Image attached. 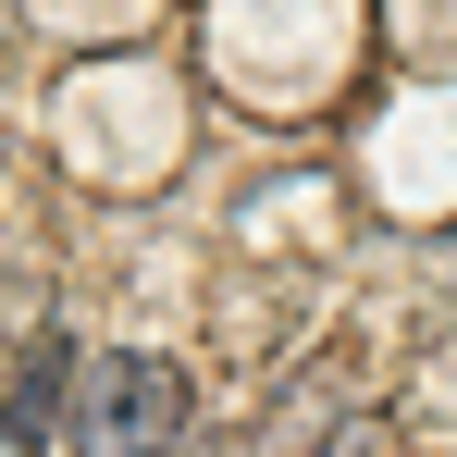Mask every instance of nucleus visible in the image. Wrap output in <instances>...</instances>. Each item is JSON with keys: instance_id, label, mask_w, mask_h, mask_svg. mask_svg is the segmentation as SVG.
<instances>
[{"instance_id": "nucleus-1", "label": "nucleus", "mask_w": 457, "mask_h": 457, "mask_svg": "<svg viewBox=\"0 0 457 457\" xmlns=\"http://www.w3.org/2000/svg\"><path fill=\"white\" fill-rule=\"evenodd\" d=\"M186 408H198V383L161 346H99L75 371V457H173Z\"/></svg>"}, {"instance_id": "nucleus-2", "label": "nucleus", "mask_w": 457, "mask_h": 457, "mask_svg": "<svg viewBox=\"0 0 457 457\" xmlns=\"http://www.w3.org/2000/svg\"><path fill=\"white\" fill-rule=\"evenodd\" d=\"M50 433H62V346H37V359L12 371V395H0V457H50Z\"/></svg>"}, {"instance_id": "nucleus-3", "label": "nucleus", "mask_w": 457, "mask_h": 457, "mask_svg": "<svg viewBox=\"0 0 457 457\" xmlns=\"http://www.w3.org/2000/svg\"><path fill=\"white\" fill-rule=\"evenodd\" d=\"M321 457H395V445H383V420H334V433H321Z\"/></svg>"}]
</instances>
